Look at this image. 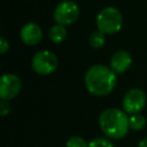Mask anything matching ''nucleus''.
<instances>
[{"mask_svg": "<svg viewBox=\"0 0 147 147\" xmlns=\"http://www.w3.org/2000/svg\"><path fill=\"white\" fill-rule=\"evenodd\" d=\"M116 85V74L103 64L90 67L85 74V86L87 91L96 96L109 94Z\"/></svg>", "mask_w": 147, "mask_h": 147, "instance_id": "f257e3e1", "label": "nucleus"}, {"mask_svg": "<svg viewBox=\"0 0 147 147\" xmlns=\"http://www.w3.org/2000/svg\"><path fill=\"white\" fill-rule=\"evenodd\" d=\"M99 125L102 132L111 139L124 138L129 132V117L125 111L117 108H109L101 113Z\"/></svg>", "mask_w": 147, "mask_h": 147, "instance_id": "f03ea898", "label": "nucleus"}, {"mask_svg": "<svg viewBox=\"0 0 147 147\" xmlns=\"http://www.w3.org/2000/svg\"><path fill=\"white\" fill-rule=\"evenodd\" d=\"M123 24L121 11L115 7H106L101 9L96 16L98 30L105 34H114L118 32Z\"/></svg>", "mask_w": 147, "mask_h": 147, "instance_id": "7ed1b4c3", "label": "nucleus"}, {"mask_svg": "<svg viewBox=\"0 0 147 147\" xmlns=\"http://www.w3.org/2000/svg\"><path fill=\"white\" fill-rule=\"evenodd\" d=\"M54 20L57 24L70 25L75 23L79 17V7L71 0H64L60 2L54 9Z\"/></svg>", "mask_w": 147, "mask_h": 147, "instance_id": "20e7f679", "label": "nucleus"}, {"mask_svg": "<svg viewBox=\"0 0 147 147\" xmlns=\"http://www.w3.org/2000/svg\"><path fill=\"white\" fill-rule=\"evenodd\" d=\"M57 57L51 51H40L32 57V69L39 75H49L57 68Z\"/></svg>", "mask_w": 147, "mask_h": 147, "instance_id": "39448f33", "label": "nucleus"}, {"mask_svg": "<svg viewBox=\"0 0 147 147\" xmlns=\"http://www.w3.org/2000/svg\"><path fill=\"white\" fill-rule=\"evenodd\" d=\"M146 94L140 88H131L129 90L123 98V109L125 113L131 115L139 114L146 106Z\"/></svg>", "mask_w": 147, "mask_h": 147, "instance_id": "423d86ee", "label": "nucleus"}, {"mask_svg": "<svg viewBox=\"0 0 147 147\" xmlns=\"http://www.w3.org/2000/svg\"><path fill=\"white\" fill-rule=\"evenodd\" d=\"M22 82L13 74H5L0 79V98L2 100L14 99L21 91Z\"/></svg>", "mask_w": 147, "mask_h": 147, "instance_id": "0eeeda50", "label": "nucleus"}, {"mask_svg": "<svg viewBox=\"0 0 147 147\" xmlns=\"http://www.w3.org/2000/svg\"><path fill=\"white\" fill-rule=\"evenodd\" d=\"M21 39L28 46H34L42 39L41 28L36 23H26L21 29Z\"/></svg>", "mask_w": 147, "mask_h": 147, "instance_id": "6e6552de", "label": "nucleus"}, {"mask_svg": "<svg viewBox=\"0 0 147 147\" xmlns=\"http://www.w3.org/2000/svg\"><path fill=\"white\" fill-rule=\"evenodd\" d=\"M132 63V59L129 52L126 51H117L110 59V68L115 74L125 72Z\"/></svg>", "mask_w": 147, "mask_h": 147, "instance_id": "1a4fd4ad", "label": "nucleus"}, {"mask_svg": "<svg viewBox=\"0 0 147 147\" xmlns=\"http://www.w3.org/2000/svg\"><path fill=\"white\" fill-rule=\"evenodd\" d=\"M48 37L55 44L62 42L67 37V30H65L64 25L55 24V25L51 26V29L48 31Z\"/></svg>", "mask_w": 147, "mask_h": 147, "instance_id": "9d476101", "label": "nucleus"}, {"mask_svg": "<svg viewBox=\"0 0 147 147\" xmlns=\"http://www.w3.org/2000/svg\"><path fill=\"white\" fill-rule=\"evenodd\" d=\"M130 129L134 131H140L146 126V118L140 114H133L129 117Z\"/></svg>", "mask_w": 147, "mask_h": 147, "instance_id": "9b49d317", "label": "nucleus"}, {"mask_svg": "<svg viewBox=\"0 0 147 147\" xmlns=\"http://www.w3.org/2000/svg\"><path fill=\"white\" fill-rule=\"evenodd\" d=\"M106 38H105V33L101 31H94L91 33L90 36V45L93 48H101L105 45Z\"/></svg>", "mask_w": 147, "mask_h": 147, "instance_id": "f8f14e48", "label": "nucleus"}, {"mask_svg": "<svg viewBox=\"0 0 147 147\" xmlns=\"http://www.w3.org/2000/svg\"><path fill=\"white\" fill-rule=\"evenodd\" d=\"M65 147H88V144L82 137L75 136V137H71L68 139Z\"/></svg>", "mask_w": 147, "mask_h": 147, "instance_id": "ddd939ff", "label": "nucleus"}, {"mask_svg": "<svg viewBox=\"0 0 147 147\" xmlns=\"http://www.w3.org/2000/svg\"><path fill=\"white\" fill-rule=\"evenodd\" d=\"M88 147H114L110 140L106 138H96L88 142Z\"/></svg>", "mask_w": 147, "mask_h": 147, "instance_id": "4468645a", "label": "nucleus"}, {"mask_svg": "<svg viewBox=\"0 0 147 147\" xmlns=\"http://www.w3.org/2000/svg\"><path fill=\"white\" fill-rule=\"evenodd\" d=\"M9 111H10L9 102H7V100H2L0 102V115L1 116H6L7 114H9Z\"/></svg>", "mask_w": 147, "mask_h": 147, "instance_id": "2eb2a0df", "label": "nucleus"}, {"mask_svg": "<svg viewBox=\"0 0 147 147\" xmlns=\"http://www.w3.org/2000/svg\"><path fill=\"white\" fill-rule=\"evenodd\" d=\"M8 49H9V42L3 37H1L0 38V53L1 54H5Z\"/></svg>", "mask_w": 147, "mask_h": 147, "instance_id": "dca6fc26", "label": "nucleus"}, {"mask_svg": "<svg viewBox=\"0 0 147 147\" xmlns=\"http://www.w3.org/2000/svg\"><path fill=\"white\" fill-rule=\"evenodd\" d=\"M138 147H147V137H146V138H144V139L139 142Z\"/></svg>", "mask_w": 147, "mask_h": 147, "instance_id": "f3484780", "label": "nucleus"}]
</instances>
